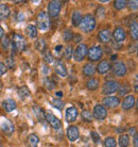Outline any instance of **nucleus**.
<instances>
[{"label": "nucleus", "instance_id": "7c9ffc66", "mask_svg": "<svg viewBox=\"0 0 138 147\" xmlns=\"http://www.w3.org/2000/svg\"><path fill=\"white\" fill-rule=\"evenodd\" d=\"M17 93H18V95L20 96V98H22V99H25V98H27V97H29V96H30L29 88H27L25 85H22V86L18 88V90H17Z\"/></svg>", "mask_w": 138, "mask_h": 147}, {"label": "nucleus", "instance_id": "79ce46f5", "mask_svg": "<svg viewBox=\"0 0 138 147\" xmlns=\"http://www.w3.org/2000/svg\"><path fill=\"white\" fill-rule=\"evenodd\" d=\"M127 7L131 11H136L138 10V0H130L127 2Z\"/></svg>", "mask_w": 138, "mask_h": 147}, {"label": "nucleus", "instance_id": "6ab92c4d", "mask_svg": "<svg viewBox=\"0 0 138 147\" xmlns=\"http://www.w3.org/2000/svg\"><path fill=\"white\" fill-rule=\"evenodd\" d=\"M54 70L60 77H66L67 74H68L67 67H66V65L61 61V60H56V61H55Z\"/></svg>", "mask_w": 138, "mask_h": 147}, {"label": "nucleus", "instance_id": "6e6552de", "mask_svg": "<svg viewBox=\"0 0 138 147\" xmlns=\"http://www.w3.org/2000/svg\"><path fill=\"white\" fill-rule=\"evenodd\" d=\"M112 71L117 77H123L124 75L127 74V69L125 64L122 61H116L113 64V66H112Z\"/></svg>", "mask_w": 138, "mask_h": 147}, {"label": "nucleus", "instance_id": "58836bf2", "mask_svg": "<svg viewBox=\"0 0 138 147\" xmlns=\"http://www.w3.org/2000/svg\"><path fill=\"white\" fill-rule=\"evenodd\" d=\"M44 85L48 91H52L55 88V83L53 82V80H51L49 78H45L44 79Z\"/></svg>", "mask_w": 138, "mask_h": 147}, {"label": "nucleus", "instance_id": "412c9836", "mask_svg": "<svg viewBox=\"0 0 138 147\" xmlns=\"http://www.w3.org/2000/svg\"><path fill=\"white\" fill-rule=\"evenodd\" d=\"M96 73V66L92 63H86L83 66V75L86 77H91Z\"/></svg>", "mask_w": 138, "mask_h": 147}, {"label": "nucleus", "instance_id": "680f3d73", "mask_svg": "<svg viewBox=\"0 0 138 147\" xmlns=\"http://www.w3.org/2000/svg\"><path fill=\"white\" fill-rule=\"evenodd\" d=\"M137 55H138V45H137Z\"/></svg>", "mask_w": 138, "mask_h": 147}, {"label": "nucleus", "instance_id": "09e8293b", "mask_svg": "<svg viewBox=\"0 0 138 147\" xmlns=\"http://www.w3.org/2000/svg\"><path fill=\"white\" fill-rule=\"evenodd\" d=\"M73 40H74L76 43H79L80 40H82V35L79 34V33L74 34V35H73Z\"/></svg>", "mask_w": 138, "mask_h": 147}, {"label": "nucleus", "instance_id": "9b49d317", "mask_svg": "<svg viewBox=\"0 0 138 147\" xmlns=\"http://www.w3.org/2000/svg\"><path fill=\"white\" fill-rule=\"evenodd\" d=\"M119 103H120V99L119 97H117V96H106L102 100V106L104 108H111V109H113V108L118 107Z\"/></svg>", "mask_w": 138, "mask_h": 147}, {"label": "nucleus", "instance_id": "ddd939ff", "mask_svg": "<svg viewBox=\"0 0 138 147\" xmlns=\"http://www.w3.org/2000/svg\"><path fill=\"white\" fill-rule=\"evenodd\" d=\"M66 134H67V138L70 142H76L79 136H80V132H79V128L76 126L70 125L66 130Z\"/></svg>", "mask_w": 138, "mask_h": 147}, {"label": "nucleus", "instance_id": "f3484780", "mask_svg": "<svg viewBox=\"0 0 138 147\" xmlns=\"http://www.w3.org/2000/svg\"><path fill=\"white\" fill-rule=\"evenodd\" d=\"M98 40L102 44H107L112 40V33L109 29H102L99 31L98 33Z\"/></svg>", "mask_w": 138, "mask_h": 147}, {"label": "nucleus", "instance_id": "5701e85b", "mask_svg": "<svg viewBox=\"0 0 138 147\" xmlns=\"http://www.w3.org/2000/svg\"><path fill=\"white\" fill-rule=\"evenodd\" d=\"M130 36L133 40H138V22L135 20L130 24Z\"/></svg>", "mask_w": 138, "mask_h": 147}, {"label": "nucleus", "instance_id": "49530a36", "mask_svg": "<svg viewBox=\"0 0 138 147\" xmlns=\"http://www.w3.org/2000/svg\"><path fill=\"white\" fill-rule=\"evenodd\" d=\"M104 7H99L97 10H96V14L98 15V17H103L104 16Z\"/></svg>", "mask_w": 138, "mask_h": 147}, {"label": "nucleus", "instance_id": "4d7b16f0", "mask_svg": "<svg viewBox=\"0 0 138 147\" xmlns=\"http://www.w3.org/2000/svg\"><path fill=\"white\" fill-rule=\"evenodd\" d=\"M116 59H117V55H113L111 57V60H112V61H114V60H116Z\"/></svg>", "mask_w": 138, "mask_h": 147}, {"label": "nucleus", "instance_id": "a878e982", "mask_svg": "<svg viewBox=\"0 0 138 147\" xmlns=\"http://www.w3.org/2000/svg\"><path fill=\"white\" fill-rule=\"evenodd\" d=\"M82 17H83V16H82L80 11H73L72 14H71V24H72V26L79 27Z\"/></svg>", "mask_w": 138, "mask_h": 147}, {"label": "nucleus", "instance_id": "0eeeda50", "mask_svg": "<svg viewBox=\"0 0 138 147\" xmlns=\"http://www.w3.org/2000/svg\"><path fill=\"white\" fill-rule=\"evenodd\" d=\"M61 7H62V2L58 0H52L48 3V15L49 17L55 18L60 15L61 12Z\"/></svg>", "mask_w": 138, "mask_h": 147}, {"label": "nucleus", "instance_id": "5fc2aeb1", "mask_svg": "<svg viewBox=\"0 0 138 147\" xmlns=\"http://www.w3.org/2000/svg\"><path fill=\"white\" fill-rule=\"evenodd\" d=\"M63 48V46L62 45H58V46H56V47H55V51H60V50H61V49H62Z\"/></svg>", "mask_w": 138, "mask_h": 147}, {"label": "nucleus", "instance_id": "ea45409f", "mask_svg": "<svg viewBox=\"0 0 138 147\" xmlns=\"http://www.w3.org/2000/svg\"><path fill=\"white\" fill-rule=\"evenodd\" d=\"M4 65L7 68H10V69H13L15 67V60L14 58H12V57H9L7 59L4 60Z\"/></svg>", "mask_w": 138, "mask_h": 147}, {"label": "nucleus", "instance_id": "37998d69", "mask_svg": "<svg viewBox=\"0 0 138 147\" xmlns=\"http://www.w3.org/2000/svg\"><path fill=\"white\" fill-rule=\"evenodd\" d=\"M44 61L46 63H47V64H51V63L54 62V58H53V55H51L50 51H47L46 53H45V55H44Z\"/></svg>", "mask_w": 138, "mask_h": 147}, {"label": "nucleus", "instance_id": "cd10ccee", "mask_svg": "<svg viewBox=\"0 0 138 147\" xmlns=\"http://www.w3.org/2000/svg\"><path fill=\"white\" fill-rule=\"evenodd\" d=\"M33 112L35 113V116L38 118V121H46V118H45L44 110H43L40 107H38L37 105H34V106H33Z\"/></svg>", "mask_w": 138, "mask_h": 147}, {"label": "nucleus", "instance_id": "864d4df0", "mask_svg": "<svg viewBox=\"0 0 138 147\" xmlns=\"http://www.w3.org/2000/svg\"><path fill=\"white\" fill-rule=\"evenodd\" d=\"M3 35H4V31H3V29H2L1 25H0V38H2Z\"/></svg>", "mask_w": 138, "mask_h": 147}, {"label": "nucleus", "instance_id": "e433bc0d", "mask_svg": "<svg viewBox=\"0 0 138 147\" xmlns=\"http://www.w3.org/2000/svg\"><path fill=\"white\" fill-rule=\"evenodd\" d=\"M10 47H11V40L7 35H3L2 38H1V48L3 50H7Z\"/></svg>", "mask_w": 138, "mask_h": 147}, {"label": "nucleus", "instance_id": "bf43d9fd", "mask_svg": "<svg viewBox=\"0 0 138 147\" xmlns=\"http://www.w3.org/2000/svg\"><path fill=\"white\" fill-rule=\"evenodd\" d=\"M2 88H3V83H2V81L0 80V91L2 90Z\"/></svg>", "mask_w": 138, "mask_h": 147}, {"label": "nucleus", "instance_id": "de8ad7c7", "mask_svg": "<svg viewBox=\"0 0 138 147\" xmlns=\"http://www.w3.org/2000/svg\"><path fill=\"white\" fill-rule=\"evenodd\" d=\"M7 68L5 67L3 62H0V76H3L4 74H7Z\"/></svg>", "mask_w": 138, "mask_h": 147}, {"label": "nucleus", "instance_id": "0e129e2a", "mask_svg": "<svg viewBox=\"0 0 138 147\" xmlns=\"http://www.w3.org/2000/svg\"><path fill=\"white\" fill-rule=\"evenodd\" d=\"M0 147H2V146H0Z\"/></svg>", "mask_w": 138, "mask_h": 147}, {"label": "nucleus", "instance_id": "7ed1b4c3", "mask_svg": "<svg viewBox=\"0 0 138 147\" xmlns=\"http://www.w3.org/2000/svg\"><path fill=\"white\" fill-rule=\"evenodd\" d=\"M11 45L16 49V51H23L27 48V40L20 34L13 33L11 37Z\"/></svg>", "mask_w": 138, "mask_h": 147}, {"label": "nucleus", "instance_id": "2eb2a0df", "mask_svg": "<svg viewBox=\"0 0 138 147\" xmlns=\"http://www.w3.org/2000/svg\"><path fill=\"white\" fill-rule=\"evenodd\" d=\"M112 37H113L114 40H115L116 43H121V42H123V40H125L127 34H125V31H124L123 28L117 27V28H115V30H114L113 34H112Z\"/></svg>", "mask_w": 138, "mask_h": 147}, {"label": "nucleus", "instance_id": "052dcab7", "mask_svg": "<svg viewBox=\"0 0 138 147\" xmlns=\"http://www.w3.org/2000/svg\"><path fill=\"white\" fill-rule=\"evenodd\" d=\"M136 108L138 109V99H137V101H136Z\"/></svg>", "mask_w": 138, "mask_h": 147}, {"label": "nucleus", "instance_id": "9d476101", "mask_svg": "<svg viewBox=\"0 0 138 147\" xmlns=\"http://www.w3.org/2000/svg\"><path fill=\"white\" fill-rule=\"evenodd\" d=\"M0 128H1V131L4 134H7V136H11L15 131L13 123L10 119H7V118H3L2 121H0Z\"/></svg>", "mask_w": 138, "mask_h": 147}, {"label": "nucleus", "instance_id": "dca6fc26", "mask_svg": "<svg viewBox=\"0 0 138 147\" xmlns=\"http://www.w3.org/2000/svg\"><path fill=\"white\" fill-rule=\"evenodd\" d=\"M135 106V97L133 95H127L125 96L121 102V108L124 111L131 110L132 108Z\"/></svg>", "mask_w": 138, "mask_h": 147}, {"label": "nucleus", "instance_id": "4be33fe9", "mask_svg": "<svg viewBox=\"0 0 138 147\" xmlns=\"http://www.w3.org/2000/svg\"><path fill=\"white\" fill-rule=\"evenodd\" d=\"M17 107V105H16V101L13 99H5L3 100V102H2V108H3L4 110L7 111V112H12V111H14Z\"/></svg>", "mask_w": 138, "mask_h": 147}, {"label": "nucleus", "instance_id": "1a4fd4ad", "mask_svg": "<svg viewBox=\"0 0 138 147\" xmlns=\"http://www.w3.org/2000/svg\"><path fill=\"white\" fill-rule=\"evenodd\" d=\"M92 116L97 121H104L107 116V110L102 105H96L92 111Z\"/></svg>", "mask_w": 138, "mask_h": 147}, {"label": "nucleus", "instance_id": "6e6d98bb", "mask_svg": "<svg viewBox=\"0 0 138 147\" xmlns=\"http://www.w3.org/2000/svg\"><path fill=\"white\" fill-rule=\"evenodd\" d=\"M22 18H23V16H22V14H21V13H19V15H18V20H19V22H21Z\"/></svg>", "mask_w": 138, "mask_h": 147}, {"label": "nucleus", "instance_id": "bb28decb", "mask_svg": "<svg viewBox=\"0 0 138 147\" xmlns=\"http://www.w3.org/2000/svg\"><path fill=\"white\" fill-rule=\"evenodd\" d=\"M10 7L7 4H0V20H4L10 16Z\"/></svg>", "mask_w": 138, "mask_h": 147}, {"label": "nucleus", "instance_id": "f8f14e48", "mask_svg": "<svg viewBox=\"0 0 138 147\" xmlns=\"http://www.w3.org/2000/svg\"><path fill=\"white\" fill-rule=\"evenodd\" d=\"M45 118H46V121L49 123V125L53 129H55V130H58V129H60L62 127L61 121H60L58 117H55L51 112H45Z\"/></svg>", "mask_w": 138, "mask_h": 147}, {"label": "nucleus", "instance_id": "13d9d810", "mask_svg": "<svg viewBox=\"0 0 138 147\" xmlns=\"http://www.w3.org/2000/svg\"><path fill=\"white\" fill-rule=\"evenodd\" d=\"M56 96H58V97H62L63 93L62 92H56Z\"/></svg>", "mask_w": 138, "mask_h": 147}, {"label": "nucleus", "instance_id": "20e7f679", "mask_svg": "<svg viewBox=\"0 0 138 147\" xmlns=\"http://www.w3.org/2000/svg\"><path fill=\"white\" fill-rule=\"evenodd\" d=\"M102 55H103V49L101 48V46H98V45L91 46L87 51V58L90 62H97L99 60H101Z\"/></svg>", "mask_w": 138, "mask_h": 147}, {"label": "nucleus", "instance_id": "a211bd4d", "mask_svg": "<svg viewBox=\"0 0 138 147\" xmlns=\"http://www.w3.org/2000/svg\"><path fill=\"white\" fill-rule=\"evenodd\" d=\"M112 68V65L111 63L107 61V60H102L101 62L98 64V66L96 68V71L100 75H105L109 71V69Z\"/></svg>", "mask_w": 138, "mask_h": 147}, {"label": "nucleus", "instance_id": "c9c22d12", "mask_svg": "<svg viewBox=\"0 0 138 147\" xmlns=\"http://www.w3.org/2000/svg\"><path fill=\"white\" fill-rule=\"evenodd\" d=\"M104 146L105 147H116L117 146V142L116 139L113 138V136H107L104 140Z\"/></svg>", "mask_w": 138, "mask_h": 147}, {"label": "nucleus", "instance_id": "f257e3e1", "mask_svg": "<svg viewBox=\"0 0 138 147\" xmlns=\"http://www.w3.org/2000/svg\"><path fill=\"white\" fill-rule=\"evenodd\" d=\"M97 25V20L94 18V15L91 14H85L81 19V22L79 25V28L84 33H90L94 30Z\"/></svg>", "mask_w": 138, "mask_h": 147}, {"label": "nucleus", "instance_id": "f704fd0d", "mask_svg": "<svg viewBox=\"0 0 138 147\" xmlns=\"http://www.w3.org/2000/svg\"><path fill=\"white\" fill-rule=\"evenodd\" d=\"M81 116H82V118H83L85 121H87V123H90L91 121H92V118H94V116H92V113H91L90 111L88 110H83L82 112H81Z\"/></svg>", "mask_w": 138, "mask_h": 147}, {"label": "nucleus", "instance_id": "3c124183", "mask_svg": "<svg viewBox=\"0 0 138 147\" xmlns=\"http://www.w3.org/2000/svg\"><path fill=\"white\" fill-rule=\"evenodd\" d=\"M49 71H50V68H49L47 65H43V74H44V75H48Z\"/></svg>", "mask_w": 138, "mask_h": 147}, {"label": "nucleus", "instance_id": "a18cd8bd", "mask_svg": "<svg viewBox=\"0 0 138 147\" xmlns=\"http://www.w3.org/2000/svg\"><path fill=\"white\" fill-rule=\"evenodd\" d=\"M133 90L135 91V93L138 94V74L134 77V81H133Z\"/></svg>", "mask_w": 138, "mask_h": 147}, {"label": "nucleus", "instance_id": "2f4dec72", "mask_svg": "<svg viewBox=\"0 0 138 147\" xmlns=\"http://www.w3.org/2000/svg\"><path fill=\"white\" fill-rule=\"evenodd\" d=\"M27 34L30 38H35L37 36V28L34 25H29L27 27Z\"/></svg>", "mask_w": 138, "mask_h": 147}, {"label": "nucleus", "instance_id": "39448f33", "mask_svg": "<svg viewBox=\"0 0 138 147\" xmlns=\"http://www.w3.org/2000/svg\"><path fill=\"white\" fill-rule=\"evenodd\" d=\"M87 51L88 48L86 44H79L76 46V48L73 50V59L76 60V62H82L86 57H87Z\"/></svg>", "mask_w": 138, "mask_h": 147}, {"label": "nucleus", "instance_id": "8fccbe9b", "mask_svg": "<svg viewBox=\"0 0 138 147\" xmlns=\"http://www.w3.org/2000/svg\"><path fill=\"white\" fill-rule=\"evenodd\" d=\"M133 144H134V147H138V133H136V134L134 136Z\"/></svg>", "mask_w": 138, "mask_h": 147}, {"label": "nucleus", "instance_id": "c03bdc74", "mask_svg": "<svg viewBox=\"0 0 138 147\" xmlns=\"http://www.w3.org/2000/svg\"><path fill=\"white\" fill-rule=\"evenodd\" d=\"M90 136H91V139H92V141H94V143L96 144L100 143L101 139H100V136H99V133L97 132V131H91Z\"/></svg>", "mask_w": 138, "mask_h": 147}, {"label": "nucleus", "instance_id": "aec40b11", "mask_svg": "<svg viewBox=\"0 0 138 147\" xmlns=\"http://www.w3.org/2000/svg\"><path fill=\"white\" fill-rule=\"evenodd\" d=\"M99 85H100V81H99L98 78L91 77L86 81V88L89 90V91H96V90H98Z\"/></svg>", "mask_w": 138, "mask_h": 147}, {"label": "nucleus", "instance_id": "f03ea898", "mask_svg": "<svg viewBox=\"0 0 138 147\" xmlns=\"http://www.w3.org/2000/svg\"><path fill=\"white\" fill-rule=\"evenodd\" d=\"M36 25H37V28L42 31H46L50 28L51 26V20H50V17H49V15L46 11H40L38 13L36 17Z\"/></svg>", "mask_w": 138, "mask_h": 147}, {"label": "nucleus", "instance_id": "4c0bfd02", "mask_svg": "<svg viewBox=\"0 0 138 147\" xmlns=\"http://www.w3.org/2000/svg\"><path fill=\"white\" fill-rule=\"evenodd\" d=\"M73 32L70 29H66L64 32H63V40L65 42H70V40H73Z\"/></svg>", "mask_w": 138, "mask_h": 147}, {"label": "nucleus", "instance_id": "b1692460", "mask_svg": "<svg viewBox=\"0 0 138 147\" xmlns=\"http://www.w3.org/2000/svg\"><path fill=\"white\" fill-rule=\"evenodd\" d=\"M38 143H40V138L35 133H32V134H30L27 138V145H28V147H37Z\"/></svg>", "mask_w": 138, "mask_h": 147}, {"label": "nucleus", "instance_id": "4468645a", "mask_svg": "<svg viewBox=\"0 0 138 147\" xmlns=\"http://www.w3.org/2000/svg\"><path fill=\"white\" fill-rule=\"evenodd\" d=\"M79 115V111L76 107H69L65 111V118L67 123H73Z\"/></svg>", "mask_w": 138, "mask_h": 147}, {"label": "nucleus", "instance_id": "423d86ee", "mask_svg": "<svg viewBox=\"0 0 138 147\" xmlns=\"http://www.w3.org/2000/svg\"><path fill=\"white\" fill-rule=\"evenodd\" d=\"M119 82L116 80H107L102 85V93L104 95H111L118 91L119 88Z\"/></svg>", "mask_w": 138, "mask_h": 147}, {"label": "nucleus", "instance_id": "e2e57ef3", "mask_svg": "<svg viewBox=\"0 0 138 147\" xmlns=\"http://www.w3.org/2000/svg\"><path fill=\"white\" fill-rule=\"evenodd\" d=\"M0 146H1V142H0Z\"/></svg>", "mask_w": 138, "mask_h": 147}, {"label": "nucleus", "instance_id": "a19ab883", "mask_svg": "<svg viewBox=\"0 0 138 147\" xmlns=\"http://www.w3.org/2000/svg\"><path fill=\"white\" fill-rule=\"evenodd\" d=\"M51 105L55 108V109H58V110H62L64 106H65V103L64 101H62L61 99H53L51 101Z\"/></svg>", "mask_w": 138, "mask_h": 147}, {"label": "nucleus", "instance_id": "c85d7f7f", "mask_svg": "<svg viewBox=\"0 0 138 147\" xmlns=\"http://www.w3.org/2000/svg\"><path fill=\"white\" fill-rule=\"evenodd\" d=\"M118 144H119L120 147H127L130 145V136L129 134H121L119 136V139H118Z\"/></svg>", "mask_w": 138, "mask_h": 147}, {"label": "nucleus", "instance_id": "393cba45", "mask_svg": "<svg viewBox=\"0 0 138 147\" xmlns=\"http://www.w3.org/2000/svg\"><path fill=\"white\" fill-rule=\"evenodd\" d=\"M34 47L36 49L37 51L40 52H44L46 50V48H47V44H46V40L43 38V37H40V38H37L35 40V43H34Z\"/></svg>", "mask_w": 138, "mask_h": 147}, {"label": "nucleus", "instance_id": "72a5a7b5", "mask_svg": "<svg viewBox=\"0 0 138 147\" xmlns=\"http://www.w3.org/2000/svg\"><path fill=\"white\" fill-rule=\"evenodd\" d=\"M72 55H73L72 45H67L65 47V50H64V58L67 60H70L72 58Z\"/></svg>", "mask_w": 138, "mask_h": 147}, {"label": "nucleus", "instance_id": "603ef678", "mask_svg": "<svg viewBox=\"0 0 138 147\" xmlns=\"http://www.w3.org/2000/svg\"><path fill=\"white\" fill-rule=\"evenodd\" d=\"M129 131H130V134H131V136H135V134H136V129H135L134 127L130 128V130H129Z\"/></svg>", "mask_w": 138, "mask_h": 147}, {"label": "nucleus", "instance_id": "c756f323", "mask_svg": "<svg viewBox=\"0 0 138 147\" xmlns=\"http://www.w3.org/2000/svg\"><path fill=\"white\" fill-rule=\"evenodd\" d=\"M131 91V85L130 83H123V84L119 85V88H118V95L119 96H125L127 93Z\"/></svg>", "mask_w": 138, "mask_h": 147}, {"label": "nucleus", "instance_id": "473e14b6", "mask_svg": "<svg viewBox=\"0 0 138 147\" xmlns=\"http://www.w3.org/2000/svg\"><path fill=\"white\" fill-rule=\"evenodd\" d=\"M127 1H125V0H115L114 1V9L115 10H117V11H120V10H123L124 7H127Z\"/></svg>", "mask_w": 138, "mask_h": 147}]
</instances>
